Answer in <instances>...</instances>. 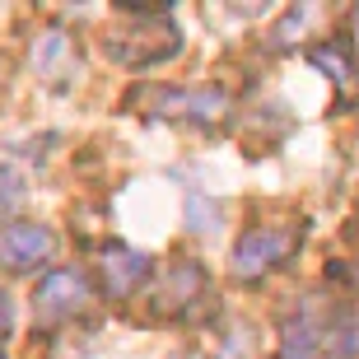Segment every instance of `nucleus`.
Returning a JSON list of instances; mask_svg holds the SVG:
<instances>
[{"label":"nucleus","instance_id":"nucleus-1","mask_svg":"<svg viewBox=\"0 0 359 359\" xmlns=\"http://www.w3.org/2000/svg\"><path fill=\"white\" fill-rule=\"evenodd\" d=\"M304 243V229L294 224H257L248 229L238 238V248H233V271H238L243 280H257L266 276V271L285 266L290 262V252Z\"/></svg>","mask_w":359,"mask_h":359},{"label":"nucleus","instance_id":"nucleus-2","mask_svg":"<svg viewBox=\"0 0 359 359\" xmlns=\"http://www.w3.org/2000/svg\"><path fill=\"white\" fill-rule=\"evenodd\" d=\"M135 98H145V117H187V121H215L229 107V98L219 89H168V84H154V89H135Z\"/></svg>","mask_w":359,"mask_h":359},{"label":"nucleus","instance_id":"nucleus-3","mask_svg":"<svg viewBox=\"0 0 359 359\" xmlns=\"http://www.w3.org/2000/svg\"><path fill=\"white\" fill-rule=\"evenodd\" d=\"M84 304H89V280H84L80 271H70V266L52 271V276L38 285V294H33V313H38V322H47V327L75 318Z\"/></svg>","mask_w":359,"mask_h":359},{"label":"nucleus","instance_id":"nucleus-4","mask_svg":"<svg viewBox=\"0 0 359 359\" xmlns=\"http://www.w3.org/2000/svg\"><path fill=\"white\" fill-rule=\"evenodd\" d=\"M56 252V238L47 224H10L0 233V266L10 271H33Z\"/></svg>","mask_w":359,"mask_h":359},{"label":"nucleus","instance_id":"nucleus-5","mask_svg":"<svg viewBox=\"0 0 359 359\" xmlns=\"http://www.w3.org/2000/svg\"><path fill=\"white\" fill-rule=\"evenodd\" d=\"M145 280H149V257L131 252V248H107V257H103V290L112 294V299H131Z\"/></svg>","mask_w":359,"mask_h":359},{"label":"nucleus","instance_id":"nucleus-6","mask_svg":"<svg viewBox=\"0 0 359 359\" xmlns=\"http://www.w3.org/2000/svg\"><path fill=\"white\" fill-rule=\"evenodd\" d=\"M201 290H205V271H201L196 262H173V266L163 271L159 299H163V308L173 313V308H187Z\"/></svg>","mask_w":359,"mask_h":359},{"label":"nucleus","instance_id":"nucleus-7","mask_svg":"<svg viewBox=\"0 0 359 359\" xmlns=\"http://www.w3.org/2000/svg\"><path fill=\"white\" fill-rule=\"evenodd\" d=\"M308 61L318 70H327L332 80L350 84V75H355V56H350V42H322V47H313L308 52Z\"/></svg>","mask_w":359,"mask_h":359},{"label":"nucleus","instance_id":"nucleus-8","mask_svg":"<svg viewBox=\"0 0 359 359\" xmlns=\"http://www.w3.org/2000/svg\"><path fill=\"white\" fill-rule=\"evenodd\" d=\"M19 205H24V177L14 173L10 163H0V219L14 215Z\"/></svg>","mask_w":359,"mask_h":359},{"label":"nucleus","instance_id":"nucleus-9","mask_svg":"<svg viewBox=\"0 0 359 359\" xmlns=\"http://www.w3.org/2000/svg\"><path fill=\"white\" fill-rule=\"evenodd\" d=\"M318 355V336L313 332H290V341H285V350H280L276 359H313Z\"/></svg>","mask_w":359,"mask_h":359},{"label":"nucleus","instance_id":"nucleus-10","mask_svg":"<svg viewBox=\"0 0 359 359\" xmlns=\"http://www.w3.org/2000/svg\"><path fill=\"white\" fill-rule=\"evenodd\" d=\"M10 322H14V308H10V294L0 290V336L10 332Z\"/></svg>","mask_w":359,"mask_h":359},{"label":"nucleus","instance_id":"nucleus-11","mask_svg":"<svg viewBox=\"0 0 359 359\" xmlns=\"http://www.w3.org/2000/svg\"><path fill=\"white\" fill-rule=\"evenodd\" d=\"M341 336H346V341H341V346H346L350 355H359V318L350 322V327H346V332H341Z\"/></svg>","mask_w":359,"mask_h":359}]
</instances>
